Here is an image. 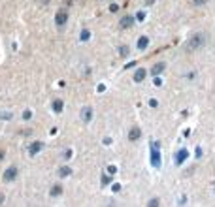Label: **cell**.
<instances>
[{"mask_svg":"<svg viewBox=\"0 0 215 207\" xmlns=\"http://www.w3.org/2000/svg\"><path fill=\"white\" fill-rule=\"evenodd\" d=\"M204 42H206V36H204V34H196V36H193V38L187 42L185 49H187V51H194V49H198V47H200Z\"/></svg>","mask_w":215,"mask_h":207,"instance_id":"obj_1","label":"cell"},{"mask_svg":"<svg viewBox=\"0 0 215 207\" xmlns=\"http://www.w3.org/2000/svg\"><path fill=\"white\" fill-rule=\"evenodd\" d=\"M15 173H17V169H15V168H10V169L6 172V175H4V179H6V181H11V179L15 177Z\"/></svg>","mask_w":215,"mask_h":207,"instance_id":"obj_4","label":"cell"},{"mask_svg":"<svg viewBox=\"0 0 215 207\" xmlns=\"http://www.w3.org/2000/svg\"><path fill=\"white\" fill-rule=\"evenodd\" d=\"M68 21V13H66V11H59L57 15H55V23H57V25H64V23Z\"/></svg>","mask_w":215,"mask_h":207,"instance_id":"obj_2","label":"cell"},{"mask_svg":"<svg viewBox=\"0 0 215 207\" xmlns=\"http://www.w3.org/2000/svg\"><path fill=\"white\" fill-rule=\"evenodd\" d=\"M2 156H4V153H2V151H0V160H2Z\"/></svg>","mask_w":215,"mask_h":207,"instance_id":"obj_11","label":"cell"},{"mask_svg":"<svg viewBox=\"0 0 215 207\" xmlns=\"http://www.w3.org/2000/svg\"><path fill=\"white\" fill-rule=\"evenodd\" d=\"M191 4H194V6H204V4H208V0H191Z\"/></svg>","mask_w":215,"mask_h":207,"instance_id":"obj_7","label":"cell"},{"mask_svg":"<svg viewBox=\"0 0 215 207\" xmlns=\"http://www.w3.org/2000/svg\"><path fill=\"white\" fill-rule=\"evenodd\" d=\"M161 70H162V64H157V66H155V70H153V72H155V74H158Z\"/></svg>","mask_w":215,"mask_h":207,"instance_id":"obj_9","label":"cell"},{"mask_svg":"<svg viewBox=\"0 0 215 207\" xmlns=\"http://www.w3.org/2000/svg\"><path fill=\"white\" fill-rule=\"evenodd\" d=\"M140 128H136V126H134V128H130V132H128V139L130 141H136L138 138H140Z\"/></svg>","mask_w":215,"mask_h":207,"instance_id":"obj_3","label":"cell"},{"mask_svg":"<svg viewBox=\"0 0 215 207\" xmlns=\"http://www.w3.org/2000/svg\"><path fill=\"white\" fill-rule=\"evenodd\" d=\"M132 25V17H123L121 19V26L123 28H126V26H130Z\"/></svg>","mask_w":215,"mask_h":207,"instance_id":"obj_5","label":"cell"},{"mask_svg":"<svg viewBox=\"0 0 215 207\" xmlns=\"http://www.w3.org/2000/svg\"><path fill=\"white\" fill-rule=\"evenodd\" d=\"M51 194H53V196H55V194H61V186H53V190H51Z\"/></svg>","mask_w":215,"mask_h":207,"instance_id":"obj_8","label":"cell"},{"mask_svg":"<svg viewBox=\"0 0 215 207\" xmlns=\"http://www.w3.org/2000/svg\"><path fill=\"white\" fill-rule=\"evenodd\" d=\"M2 200H4V196H2V194H0V204H2Z\"/></svg>","mask_w":215,"mask_h":207,"instance_id":"obj_10","label":"cell"},{"mask_svg":"<svg viewBox=\"0 0 215 207\" xmlns=\"http://www.w3.org/2000/svg\"><path fill=\"white\" fill-rule=\"evenodd\" d=\"M143 77H145V70H138L136 75H134V81H142Z\"/></svg>","mask_w":215,"mask_h":207,"instance_id":"obj_6","label":"cell"}]
</instances>
